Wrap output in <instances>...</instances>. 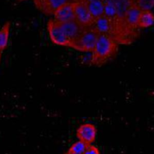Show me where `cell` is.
<instances>
[{
	"label": "cell",
	"instance_id": "1",
	"mask_svg": "<svg viewBox=\"0 0 154 154\" xmlns=\"http://www.w3.org/2000/svg\"><path fill=\"white\" fill-rule=\"evenodd\" d=\"M119 44L111 37L99 34L96 45L91 52L90 63L95 66H102L112 60L117 54Z\"/></svg>",
	"mask_w": 154,
	"mask_h": 154
},
{
	"label": "cell",
	"instance_id": "2",
	"mask_svg": "<svg viewBox=\"0 0 154 154\" xmlns=\"http://www.w3.org/2000/svg\"><path fill=\"white\" fill-rule=\"evenodd\" d=\"M99 34L91 26L85 28L79 35L72 42L71 48L83 52H91Z\"/></svg>",
	"mask_w": 154,
	"mask_h": 154
},
{
	"label": "cell",
	"instance_id": "3",
	"mask_svg": "<svg viewBox=\"0 0 154 154\" xmlns=\"http://www.w3.org/2000/svg\"><path fill=\"white\" fill-rule=\"evenodd\" d=\"M47 29L51 42L57 45L70 48L71 43L66 37L58 22L53 19L49 20Z\"/></svg>",
	"mask_w": 154,
	"mask_h": 154
},
{
	"label": "cell",
	"instance_id": "4",
	"mask_svg": "<svg viewBox=\"0 0 154 154\" xmlns=\"http://www.w3.org/2000/svg\"><path fill=\"white\" fill-rule=\"evenodd\" d=\"M75 20L84 28L91 27L94 19L91 15L87 4L82 2H74Z\"/></svg>",
	"mask_w": 154,
	"mask_h": 154
},
{
	"label": "cell",
	"instance_id": "5",
	"mask_svg": "<svg viewBox=\"0 0 154 154\" xmlns=\"http://www.w3.org/2000/svg\"><path fill=\"white\" fill-rule=\"evenodd\" d=\"M36 8L47 16H51L63 4L73 2L74 0H32Z\"/></svg>",
	"mask_w": 154,
	"mask_h": 154
},
{
	"label": "cell",
	"instance_id": "6",
	"mask_svg": "<svg viewBox=\"0 0 154 154\" xmlns=\"http://www.w3.org/2000/svg\"><path fill=\"white\" fill-rule=\"evenodd\" d=\"M97 129L93 124L86 123L81 125L76 130V137L79 140L91 144L96 140Z\"/></svg>",
	"mask_w": 154,
	"mask_h": 154
},
{
	"label": "cell",
	"instance_id": "7",
	"mask_svg": "<svg viewBox=\"0 0 154 154\" xmlns=\"http://www.w3.org/2000/svg\"><path fill=\"white\" fill-rule=\"evenodd\" d=\"M58 24L71 44L85 28L79 24L75 19L66 22L58 23Z\"/></svg>",
	"mask_w": 154,
	"mask_h": 154
},
{
	"label": "cell",
	"instance_id": "8",
	"mask_svg": "<svg viewBox=\"0 0 154 154\" xmlns=\"http://www.w3.org/2000/svg\"><path fill=\"white\" fill-rule=\"evenodd\" d=\"M53 19L58 23H63L75 19L73 2H67L59 7L53 14Z\"/></svg>",
	"mask_w": 154,
	"mask_h": 154
},
{
	"label": "cell",
	"instance_id": "9",
	"mask_svg": "<svg viewBox=\"0 0 154 154\" xmlns=\"http://www.w3.org/2000/svg\"><path fill=\"white\" fill-rule=\"evenodd\" d=\"M141 10L135 6L131 5L126 11L123 19L126 24L132 29L140 30L138 26V18Z\"/></svg>",
	"mask_w": 154,
	"mask_h": 154
},
{
	"label": "cell",
	"instance_id": "10",
	"mask_svg": "<svg viewBox=\"0 0 154 154\" xmlns=\"http://www.w3.org/2000/svg\"><path fill=\"white\" fill-rule=\"evenodd\" d=\"M91 27L99 34L109 36L111 31V21L105 15L96 19Z\"/></svg>",
	"mask_w": 154,
	"mask_h": 154
},
{
	"label": "cell",
	"instance_id": "11",
	"mask_svg": "<svg viewBox=\"0 0 154 154\" xmlns=\"http://www.w3.org/2000/svg\"><path fill=\"white\" fill-rule=\"evenodd\" d=\"M105 5L112 7L119 16L123 17L128 8L131 5V0H103Z\"/></svg>",
	"mask_w": 154,
	"mask_h": 154
},
{
	"label": "cell",
	"instance_id": "12",
	"mask_svg": "<svg viewBox=\"0 0 154 154\" xmlns=\"http://www.w3.org/2000/svg\"><path fill=\"white\" fill-rule=\"evenodd\" d=\"M86 4L94 20L104 15L105 4L103 0H93Z\"/></svg>",
	"mask_w": 154,
	"mask_h": 154
},
{
	"label": "cell",
	"instance_id": "13",
	"mask_svg": "<svg viewBox=\"0 0 154 154\" xmlns=\"http://www.w3.org/2000/svg\"><path fill=\"white\" fill-rule=\"evenodd\" d=\"M154 24V14L151 10H142L140 11L138 26L140 28H147Z\"/></svg>",
	"mask_w": 154,
	"mask_h": 154
},
{
	"label": "cell",
	"instance_id": "14",
	"mask_svg": "<svg viewBox=\"0 0 154 154\" xmlns=\"http://www.w3.org/2000/svg\"><path fill=\"white\" fill-rule=\"evenodd\" d=\"M10 31V22H6L0 28V51L3 52L8 43Z\"/></svg>",
	"mask_w": 154,
	"mask_h": 154
},
{
	"label": "cell",
	"instance_id": "15",
	"mask_svg": "<svg viewBox=\"0 0 154 154\" xmlns=\"http://www.w3.org/2000/svg\"><path fill=\"white\" fill-rule=\"evenodd\" d=\"M131 4L141 11L151 10L154 7V0H131Z\"/></svg>",
	"mask_w": 154,
	"mask_h": 154
},
{
	"label": "cell",
	"instance_id": "16",
	"mask_svg": "<svg viewBox=\"0 0 154 154\" xmlns=\"http://www.w3.org/2000/svg\"><path fill=\"white\" fill-rule=\"evenodd\" d=\"M88 145L90 144H86L82 141L78 140L73 143L67 151L76 154H83Z\"/></svg>",
	"mask_w": 154,
	"mask_h": 154
},
{
	"label": "cell",
	"instance_id": "17",
	"mask_svg": "<svg viewBox=\"0 0 154 154\" xmlns=\"http://www.w3.org/2000/svg\"><path fill=\"white\" fill-rule=\"evenodd\" d=\"M83 154H100L99 150L96 146L90 144L87 147Z\"/></svg>",
	"mask_w": 154,
	"mask_h": 154
},
{
	"label": "cell",
	"instance_id": "18",
	"mask_svg": "<svg viewBox=\"0 0 154 154\" xmlns=\"http://www.w3.org/2000/svg\"><path fill=\"white\" fill-rule=\"evenodd\" d=\"M91 1H93V0H74V2H84L85 4H87V3H88V2H89Z\"/></svg>",
	"mask_w": 154,
	"mask_h": 154
},
{
	"label": "cell",
	"instance_id": "19",
	"mask_svg": "<svg viewBox=\"0 0 154 154\" xmlns=\"http://www.w3.org/2000/svg\"><path fill=\"white\" fill-rule=\"evenodd\" d=\"M64 154H76V153H72V152H70L67 151V152H66V153H64Z\"/></svg>",
	"mask_w": 154,
	"mask_h": 154
},
{
	"label": "cell",
	"instance_id": "20",
	"mask_svg": "<svg viewBox=\"0 0 154 154\" xmlns=\"http://www.w3.org/2000/svg\"><path fill=\"white\" fill-rule=\"evenodd\" d=\"M16 1H17L18 2H23V1H26L28 0H16Z\"/></svg>",
	"mask_w": 154,
	"mask_h": 154
},
{
	"label": "cell",
	"instance_id": "21",
	"mask_svg": "<svg viewBox=\"0 0 154 154\" xmlns=\"http://www.w3.org/2000/svg\"><path fill=\"white\" fill-rule=\"evenodd\" d=\"M1 55H2V52L0 51V61H1Z\"/></svg>",
	"mask_w": 154,
	"mask_h": 154
}]
</instances>
